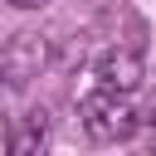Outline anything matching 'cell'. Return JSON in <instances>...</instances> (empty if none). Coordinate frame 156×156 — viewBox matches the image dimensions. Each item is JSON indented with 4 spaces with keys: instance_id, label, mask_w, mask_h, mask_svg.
Segmentation results:
<instances>
[{
    "instance_id": "obj_1",
    "label": "cell",
    "mask_w": 156,
    "mask_h": 156,
    "mask_svg": "<svg viewBox=\"0 0 156 156\" xmlns=\"http://www.w3.org/2000/svg\"><path fill=\"white\" fill-rule=\"evenodd\" d=\"M78 122H83V132L93 136V141H127L132 132H136V112L122 102V93H112V88H98V93H88L83 102H78Z\"/></svg>"
},
{
    "instance_id": "obj_4",
    "label": "cell",
    "mask_w": 156,
    "mask_h": 156,
    "mask_svg": "<svg viewBox=\"0 0 156 156\" xmlns=\"http://www.w3.org/2000/svg\"><path fill=\"white\" fill-rule=\"evenodd\" d=\"M44 112L39 117H24V122H15V132H10V156H34L39 146H44Z\"/></svg>"
},
{
    "instance_id": "obj_3",
    "label": "cell",
    "mask_w": 156,
    "mask_h": 156,
    "mask_svg": "<svg viewBox=\"0 0 156 156\" xmlns=\"http://www.w3.org/2000/svg\"><path fill=\"white\" fill-rule=\"evenodd\" d=\"M93 73H98V83L112 88V93H136L141 78H146V63H141L136 49H107V54L98 58Z\"/></svg>"
},
{
    "instance_id": "obj_2",
    "label": "cell",
    "mask_w": 156,
    "mask_h": 156,
    "mask_svg": "<svg viewBox=\"0 0 156 156\" xmlns=\"http://www.w3.org/2000/svg\"><path fill=\"white\" fill-rule=\"evenodd\" d=\"M0 68H5V83L10 88H24L29 78H39V68H44V39L39 34H15L10 44H5V54H0Z\"/></svg>"
},
{
    "instance_id": "obj_5",
    "label": "cell",
    "mask_w": 156,
    "mask_h": 156,
    "mask_svg": "<svg viewBox=\"0 0 156 156\" xmlns=\"http://www.w3.org/2000/svg\"><path fill=\"white\" fill-rule=\"evenodd\" d=\"M10 5H20V10H34V5H44V0H10Z\"/></svg>"
}]
</instances>
